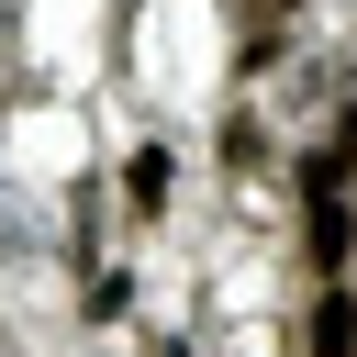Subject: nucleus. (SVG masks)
<instances>
[{"instance_id": "nucleus-1", "label": "nucleus", "mask_w": 357, "mask_h": 357, "mask_svg": "<svg viewBox=\"0 0 357 357\" xmlns=\"http://www.w3.org/2000/svg\"><path fill=\"white\" fill-rule=\"evenodd\" d=\"M346 346H357V301H324L312 312V357H346Z\"/></svg>"}]
</instances>
